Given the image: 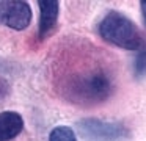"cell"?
<instances>
[{"instance_id": "obj_8", "label": "cell", "mask_w": 146, "mask_h": 141, "mask_svg": "<svg viewBox=\"0 0 146 141\" xmlns=\"http://www.w3.org/2000/svg\"><path fill=\"white\" fill-rule=\"evenodd\" d=\"M133 71L138 77H141L143 74H146V49L140 50L137 53L135 63H133Z\"/></svg>"}, {"instance_id": "obj_3", "label": "cell", "mask_w": 146, "mask_h": 141, "mask_svg": "<svg viewBox=\"0 0 146 141\" xmlns=\"http://www.w3.org/2000/svg\"><path fill=\"white\" fill-rule=\"evenodd\" d=\"M79 132L88 141H118L127 136V130L124 125L93 118L80 121Z\"/></svg>"}, {"instance_id": "obj_4", "label": "cell", "mask_w": 146, "mask_h": 141, "mask_svg": "<svg viewBox=\"0 0 146 141\" xmlns=\"http://www.w3.org/2000/svg\"><path fill=\"white\" fill-rule=\"evenodd\" d=\"M32 21V8L21 0H0V25L24 30Z\"/></svg>"}, {"instance_id": "obj_1", "label": "cell", "mask_w": 146, "mask_h": 141, "mask_svg": "<svg viewBox=\"0 0 146 141\" xmlns=\"http://www.w3.org/2000/svg\"><path fill=\"white\" fill-rule=\"evenodd\" d=\"M64 89L72 102L101 103L113 91V75L108 63L96 52L88 63H82L77 71L68 75Z\"/></svg>"}, {"instance_id": "obj_5", "label": "cell", "mask_w": 146, "mask_h": 141, "mask_svg": "<svg viewBox=\"0 0 146 141\" xmlns=\"http://www.w3.org/2000/svg\"><path fill=\"white\" fill-rule=\"evenodd\" d=\"M38 6H39L38 34H39V39H44L54 31L55 25H57L60 5H58V2L46 0V2H38Z\"/></svg>"}, {"instance_id": "obj_7", "label": "cell", "mask_w": 146, "mask_h": 141, "mask_svg": "<svg viewBox=\"0 0 146 141\" xmlns=\"http://www.w3.org/2000/svg\"><path fill=\"white\" fill-rule=\"evenodd\" d=\"M49 141H77L76 133L71 127L61 125V127H55L49 135Z\"/></svg>"}, {"instance_id": "obj_9", "label": "cell", "mask_w": 146, "mask_h": 141, "mask_svg": "<svg viewBox=\"0 0 146 141\" xmlns=\"http://www.w3.org/2000/svg\"><path fill=\"white\" fill-rule=\"evenodd\" d=\"M140 8H141V14H143V19H145V24H146V2L140 3Z\"/></svg>"}, {"instance_id": "obj_2", "label": "cell", "mask_w": 146, "mask_h": 141, "mask_svg": "<svg viewBox=\"0 0 146 141\" xmlns=\"http://www.w3.org/2000/svg\"><path fill=\"white\" fill-rule=\"evenodd\" d=\"M99 34L110 44L126 50L146 49V41L137 25L118 11H110L99 24Z\"/></svg>"}, {"instance_id": "obj_6", "label": "cell", "mask_w": 146, "mask_h": 141, "mask_svg": "<svg viewBox=\"0 0 146 141\" xmlns=\"http://www.w3.org/2000/svg\"><path fill=\"white\" fill-rule=\"evenodd\" d=\"M24 128V119L16 111L0 113V141H10L16 138Z\"/></svg>"}]
</instances>
